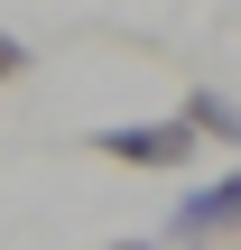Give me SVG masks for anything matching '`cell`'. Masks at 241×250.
<instances>
[{"mask_svg": "<svg viewBox=\"0 0 241 250\" xmlns=\"http://www.w3.org/2000/svg\"><path fill=\"white\" fill-rule=\"evenodd\" d=\"M93 158H111V167H186V158H195V130H186V121H130V130H93Z\"/></svg>", "mask_w": 241, "mask_h": 250, "instance_id": "6da1fadb", "label": "cell"}, {"mask_svg": "<svg viewBox=\"0 0 241 250\" xmlns=\"http://www.w3.org/2000/svg\"><path fill=\"white\" fill-rule=\"evenodd\" d=\"M241 204V176H214L204 195H186V213H167V241H232V213Z\"/></svg>", "mask_w": 241, "mask_h": 250, "instance_id": "7a4b0ae2", "label": "cell"}, {"mask_svg": "<svg viewBox=\"0 0 241 250\" xmlns=\"http://www.w3.org/2000/svg\"><path fill=\"white\" fill-rule=\"evenodd\" d=\"M186 130H195V139H232V93H204V83H195V102H186Z\"/></svg>", "mask_w": 241, "mask_h": 250, "instance_id": "3957f363", "label": "cell"}, {"mask_svg": "<svg viewBox=\"0 0 241 250\" xmlns=\"http://www.w3.org/2000/svg\"><path fill=\"white\" fill-rule=\"evenodd\" d=\"M19 65H28V46H19V37H0V83H9Z\"/></svg>", "mask_w": 241, "mask_h": 250, "instance_id": "277c9868", "label": "cell"}]
</instances>
